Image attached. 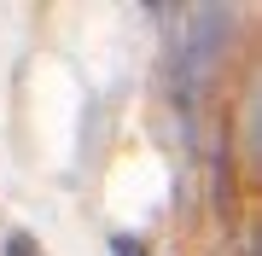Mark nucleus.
Returning a JSON list of instances; mask_svg holds the SVG:
<instances>
[{
  "label": "nucleus",
  "instance_id": "1",
  "mask_svg": "<svg viewBox=\"0 0 262 256\" xmlns=\"http://www.w3.org/2000/svg\"><path fill=\"white\" fill-rule=\"evenodd\" d=\"M111 256H151V250H146L134 233H117V239H111Z\"/></svg>",
  "mask_w": 262,
  "mask_h": 256
},
{
  "label": "nucleus",
  "instance_id": "2",
  "mask_svg": "<svg viewBox=\"0 0 262 256\" xmlns=\"http://www.w3.org/2000/svg\"><path fill=\"white\" fill-rule=\"evenodd\" d=\"M6 256H41V245H35L29 233H12V239H6Z\"/></svg>",
  "mask_w": 262,
  "mask_h": 256
}]
</instances>
